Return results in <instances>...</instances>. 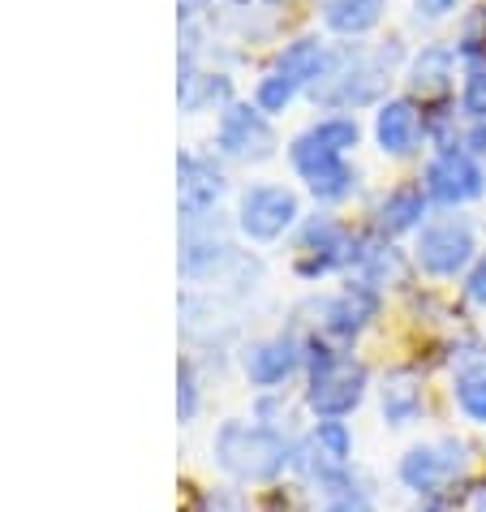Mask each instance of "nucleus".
Instances as JSON below:
<instances>
[{
	"label": "nucleus",
	"instance_id": "nucleus-25",
	"mask_svg": "<svg viewBox=\"0 0 486 512\" xmlns=\"http://www.w3.org/2000/svg\"><path fill=\"white\" fill-rule=\"evenodd\" d=\"M319 512H375V504H370L366 491H357L353 482H349V487L323 495V508H319Z\"/></svg>",
	"mask_w": 486,
	"mask_h": 512
},
{
	"label": "nucleus",
	"instance_id": "nucleus-18",
	"mask_svg": "<svg viewBox=\"0 0 486 512\" xmlns=\"http://www.w3.org/2000/svg\"><path fill=\"white\" fill-rule=\"evenodd\" d=\"M452 69H456V52L452 48H422V56L413 61L409 69V82H413V91H418L422 99H431V95H443L448 91V82H452Z\"/></svg>",
	"mask_w": 486,
	"mask_h": 512
},
{
	"label": "nucleus",
	"instance_id": "nucleus-27",
	"mask_svg": "<svg viewBox=\"0 0 486 512\" xmlns=\"http://www.w3.org/2000/svg\"><path fill=\"white\" fill-rule=\"evenodd\" d=\"M465 297H469L474 306H486V254L474 263V272L465 276Z\"/></svg>",
	"mask_w": 486,
	"mask_h": 512
},
{
	"label": "nucleus",
	"instance_id": "nucleus-17",
	"mask_svg": "<svg viewBox=\"0 0 486 512\" xmlns=\"http://www.w3.org/2000/svg\"><path fill=\"white\" fill-rule=\"evenodd\" d=\"M422 216H426V190H422V186H396V190L379 203V229H383V233L418 229Z\"/></svg>",
	"mask_w": 486,
	"mask_h": 512
},
{
	"label": "nucleus",
	"instance_id": "nucleus-21",
	"mask_svg": "<svg viewBox=\"0 0 486 512\" xmlns=\"http://www.w3.org/2000/svg\"><path fill=\"white\" fill-rule=\"evenodd\" d=\"M306 134L319 142V147L336 151V155H345L349 147H357V138H362V130H357V121H353V117H323L319 125H310Z\"/></svg>",
	"mask_w": 486,
	"mask_h": 512
},
{
	"label": "nucleus",
	"instance_id": "nucleus-9",
	"mask_svg": "<svg viewBox=\"0 0 486 512\" xmlns=\"http://www.w3.org/2000/svg\"><path fill=\"white\" fill-rule=\"evenodd\" d=\"M216 142L224 155H237V160H267L276 151V134L267 125V112L250 104H228V112L220 117Z\"/></svg>",
	"mask_w": 486,
	"mask_h": 512
},
{
	"label": "nucleus",
	"instance_id": "nucleus-29",
	"mask_svg": "<svg viewBox=\"0 0 486 512\" xmlns=\"http://www.w3.org/2000/svg\"><path fill=\"white\" fill-rule=\"evenodd\" d=\"M469 147H474L478 155H486V121L474 125V134H469Z\"/></svg>",
	"mask_w": 486,
	"mask_h": 512
},
{
	"label": "nucleus",
	"instance_id": "nucleus-19",
	"mask_svg": "<svg viewBox=\"0 0 486 512\" xmlns=\"http://www.w3.org/2000/svg\"><path fill=\"white\" fill-rule=\"evenodd\" d=\"M383 18V0H323V22L336 35H366Z\"/></svg>",
	"mask_w": 486,
	"mask_h": 512
},
{
	"label": "nucleus",
	"instance_id": "nucleus-4",
	"mask_svg": "<svg viewBox=\"0 0 486 512\" xmlns=\"http://www.w3.org/2000/svg\"><path fill=\"white\" fill-rule=\"evenodd\" d=\"M474 259V224L465 216H443L418 237V267L431 276H456Z\"/></svg>",
	"mask_w": 486,
	"mask_h": 512
},
{
	"label": "nucleus",
	"instance_id": "nucleus-5",
	"mask_svg": "<svg viewBox=\"0 0 486 512\" xmlns=\"http://www.w3.org/2000/svg\"><path fill=\"white\" fill-rule=\"evenodd\" d=\"M289 160L297 168V177L310 186L314 198H323V203H340V198L353 194V168L345 164V155L319 147L310 134L293 138L289 147Z\"/></svg>",
	"mask_w": 486,
	"mask_h": 512
},
{
	"label": "nucleus",
	"instance_id": "nucleus-24",
	"mask_svg": "<svg viewBox=\"0 0 486 512\" xmlns=\"http://www.w3.org/2000/svg\"><path fill=\"white\" fill-rule=\"evenodd\" d=\"M198 512H250V500L237 487H211L198 500Z\"/></svg>",
	"mask_w": 486,
	"mask_h": 512
},
{
	"label": "nucleus",
	"instance_id": "nucleus-12",
	"mask_svg": "<svg viewBox=\"0 0 486 512\" xmlns=\"http://www.w3.org/2000/svg\"><path fill=\"white\" fill-rule=\"evenodd\" d=\"M177 173H181V220H185V224L207 220V211L216 207L220 194H224L220 168L207 164L203 155H181V160H177Z\"/></svg>",
	"mask_w": 486,
	"mask_h": 512
},
{
	"label": "nucleus",
	"instance_id": "nucleus-11",
	"mask_svg": "<svg viewBox=\"0 0 486 512\" xmlns=\"http://www.w3.org/2000/svg\"><path fill=\"white\" fill-rule=\"evenodd\" d=\"M302 362H306V349L297 345L293 336H271L241 353V371H246L254 388H276V383L289 379Z\"/></svg>",
	"mask_w": 486,
	"mask_h": 512
},
{
	"label": "nucleus",
	"instance_id": "nucleus-26",
	"mask_svg": "<svg viewBox=\"0 0 486 512\" xmlns=\"http://www.w3.org/2000/svg\"><path fill=\"white\" fill-rule=\"evenodd\" d=\"M177 414H181V422H190L198 414V383H194L190 366H181V375H177Z\"/></svg>",
	"mask_w": 486,
	"mask_h": 512
},
{
	"label": "nucleus",
	"instance_id": "nucleus-7",
	"mask_svg": "<svg viewBox=\"0 0 486 512\" xmlns=\"http://www.w3.org/2000/svg\"><path fill=\"white\" fill-rule=\"evenodd\" d=\"M297 220V194L284 186H250L237 203V224L250 241H276Z\"/></svg>",
	"mask_w": 486,
	"mask_h": 512
},
{
	"label": "nucleus",
	"instance_id": "nucleus-22",
	"mask_svg": "<svg viewBox=\"0 0 486 512\" xmlns=\"http://www.w3.org/2000/svg\"><path fill=\"white\" fill-rule=\"evenodd\" d=\"M465 91H461V108L465 117L474 121H486V61H478V56H465Z\"/></svg>",
	"mask_w": 486,
	"mask_h": 512
},
{
	"label": "nucleus",
	"instance_id": "nucleus-3",
	"mask_svg": "<svg viewBox=\"0 0 486 512\" xmlns=\"http://www.w3.org/2000/svg\"><path fill=\"white\" fill-rule=\"evenodd\" d=\"M469 469V448L461 439H431V444H413L400 457V482L409 491H418L422 500H435L443 487H452L456 478H465Z\"/></svg>",
	"mask_w": 486,
	"mask_h": 512
},
{
	"label": "nucleus",
	"instance_id": "nucleus-2",
	"mask_svg": "<svg viewBox=\"0 0 486 512\" xmlns=\"http://www.w3.org/2000/svg\"><path fill=\"white\" fill-rule=\"evenodd\" d=\"M306 349V362H310V392L306 401L319 418H345L353 414L357 405H362L366 396V366L345 358V353H336L327 340L314 336Z\"/></svg>",
	"mask_w": 486,
	"mask_h": 512
},
{
	"label": "nucleus",
	"instance_id": "nucleus-15",
	"mask_svg": "<svg viewBox=\"0 0 486 512\" xmlns=\"http://www.w3.org/2000/svg\"><path fill=\"white\" fill-rule=\"evenodd\" d=\"M233 263V246L216 233H185V246H181V272L190 280H207L216 276L220 267Z\"/></svg>",
	"mask_w": 486,
	"mask_h": 512
},
{
	"label": "nucleus",
	"instance_id": "nucleus-6",
	"mask_svg": "<svg viewBox=\"0 0 486 512\" xmlns=\"http://www.w3.org/2000/svg\"><path fill=\"white\" fill-rule=\"evenodd\" d=\"M422 190H426V198H435L443 207H461L486 190V173L465 147H448V151L435 155L431 168H426Z\"/></svg>",
	"mask_w": 486,
	"mask_h": 512
},
{
	"label": "nucleus",
	"instance_id": "nucleus-10",
	"mask_svg": "<svg viewBox=\"0 0 486 512\" xmlns=\"http://www.w3.org/2000/svg\"><path fill=\"white\" fill-rule=\"evenodd\" d=\"M375 315H379V293H375V284L357 280V284H349V289H340L336 297H327L319 323H323L327 336L353 340V336H362L366 327L375 323Z\"/></svg>",
	"mask_w": 486,
	"mask_h": 512
},
{
	"label": "nucleus",
	"instance_id": "nucleus-31",
	"mask_svg": "<svg viewBox=\"0 0 486 512\" xmlns=\"http://www.w3.org/2000/svg\"><path fill=\"white\" fill-rule=\"evenodd\" d=\"M413 512H452L448 504H443V500H422L418 508H413Z\"/></svg>",
	"mask_w": 486,
	"mask_h": 512
},
{
	"label": "nucleus",
	"instance_id": "nucleus-1",
	"mask_svg": "<svg viewBox=\"0 0 486 512\" xmlns=\"http://www.w3.org/2000/svg\"><path fill=\"white\" fill-rule=\"evenodd\" d=\"M211 457L237 482H271L284 465H293V448L276 426L228 418L211 439Z\"/></svg>",
	"mask_w": 486,
	"mask_h": 512
},
{
	"label": "nucleus",
	"instance_id": "nucleus-14",
	"mask_svg": "<svg viewBox=\"0 0 486 512\" xmlns=\"http://www.w3.org/2000/svg\"><path fill=\"white\" fill-rule=\"evenodd\" d=\"M379 405H383V418H388L392 426H413V422H418L422 418V405H426L418 371H405V366H400V371L383 375Z\"/></svg>",
	"mask_w": 486,
	"mask_h": 512
},
{
	"label": "nucleus",
	"instance_id": "nucleus-28",
	"mask_svg": "<svg viewBox=\"0 0 486 512\" xmlns=\"http://www.w3.org/2000/svg\"><path fill=\"white\" fill-rule=\"evenodd\" d=\"M413 9H418L422 18H443V13L456 9V0H413Z\"/></svg>",
	"mask_w": 486,
	"mask_h": 512
},
{
	"label": "nucleus",
	"instance_id": "nucleus-23",
	"mask_svg": "<svg viewBox=\"0 0 486 512\" xmlns=\"http://www.w3.org/2000/svg\"><path fill=\"white\" fill-rule=\"evenodd\" d=\"M293 91H297L293 82L280 78L276 69H271V74L259 82V91H254V108H259V112H284L293 104Z\"/></svg>",
	"mask_w": 486,
	"mask_h": 512
},
{
	"label": "nucleus",
	"instance_id": "nucleus-20",
	"mask_svg": "<svg viewBox=\"0 0 486 512\" xmlns=\"http://www.w3.org/2000/svg\"><path fill=\"white\" fill-rule=\"evenodd\" d=\"M452 401L461 405V414L469 422H482L486 426V362H469L456 371L452 379Z\"/></svg>",
	"mask_w": 486,
	"mask_h": 512
},
{
	"label": "nucleus",
	"instance_id": "nucleus-30",
	"mask_svg": "<svg viewBox=\"0 0 486 512\" xmlns=\"http://www.w3.org/2000/svg\"><path fill=\"white\" fill-rule=\"evenodd\" d=\"M469 512H486V482H482L474 495H469Z\"/></svg>",
	"mask_w": 486,
	"mask_h": 512
},
{
	"label": "nucleus",
	"instance_id": "nucleus-8",
	"mask_svg": "<svg viewBox=\"0 0 486 512\" xmlns=\"http://www.w3.org/2000/svg\"><path fill=\"white\" fill-rule=\"evenodd\" d=\"M302 259H297V272L302 276H323V272H332V267H349L357 263V250H362V241H357L345 224H336V220H310L306 224V233H302Z\"/></svg>",
	"mask_w": 486,
	"mask_h": 512
},
{
	"label": "nucleus",
	"instance_id": "nucleus-16",
	"mask_svg": "<svg viewBox=\"0 0 486 512\" xmlns=\"http://www.w3.org/2000/svg\"><path fill=\"white\" fill-rule=\"evenodd\" d=\"M327 48L319 44V39H293L289 48H284L280 56H276V74L280 78H289L293 87H306V82H319L323 74H327Z\"/></svg>",
	"mask_w": 486,
	"mask_h": 512
},
{
	"label": "nucleus",
	"instance_id": "nucleus-13",
	"mask_svg": "<svg viewBox=\"0 0 486 512\" xmlns=\"http://www.w3.org/2000/svg\"><path fill=\"white\" fill-rule=\"evenodd\" d=\"M375 138L388 155H409L422 138V117L409 99H388L375 117Z\"/></svg>",
	"mask_w": 486,
	"mask_h": 512
}]
</instances>
